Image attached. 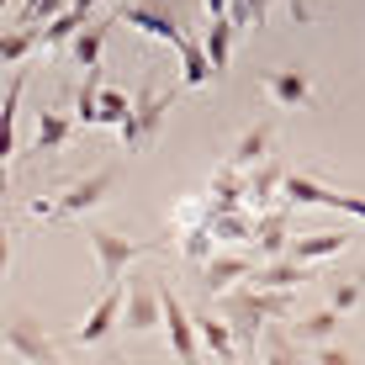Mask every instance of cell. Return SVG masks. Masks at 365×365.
I'll return each mask as SVG.
<instances>
[{
    "mask_svg": "<svg viewBox=\"0 0 365 365\" xmlns=\"http://www.w3.org/2000/svg\"><path fill=\"white\" fill-rule=\"evenodd\" d=\"M32 48H43V27H32V21H27V27L6 32V43H0V58H6V64H21Z\"/></svg>",
    "mask_w": 365,
    "mask_h": 365,
    "instance_id": "obj_28",
    "label": "cell"
},
{
    "mask_svg": "<svg viewBox=\"0 0 365 365\" xmlns=\"http://www.w3.org/2000/svg\"><path fill=\"white\" fill-rule=\"evenodd\" d=\"M302 349H307V344H302V339L292 334V339H286L281 334V323H270V329L265 334H259V344H255V355H265V360H297L302 355Z\"/></svg>",
    "mask_w": 365,
    "mask_h": 365,
    "instance_id": "obj_26",
    "label": "cell"
},
{
    "mask_svg": "<svg viewBox=\"0 0 365 365\" xmlns=\"http://www.w3.org/2000/svg\"><path fill=\"white\" fill-rule=\"evenodd\" d=\"M85 21H91V11H80V6L58 11V16L43 27V48H64V43H74V37L85 32Z\"/></svg>",
    "mask_w": 365,
    "mask_h": 365,
    "instance_id": "obj_23",
    "label": "cell"
},
{
    "mask_svg": "<svg viewBox=\"0 0 365 365\" xmlns=\"http://www.w3.org/2000/svg\"><path fill=\"white\" fill-rule=\"evenodd\" d=\"M175 53H180V85H212L217 80V64H212V53H207V43H196V37H185L180 48H175Z\"/></svg>",
    "mask_w": 365,
    "mask_h": 365,
    "instance_id": "obj_17",
    "label": "cell"
},
{
    "mask_svg": "<svg viewBox=\"0 0 365 365\" xmlns=\"http://www.w3.org/2000/svg\"><path fill=\"white\" fill-rule=\"evenodd\" d=\"M21 91H27V69L11 64V80H6V154L11 159L21 154V138H16V128H21Z\"/></svg>",
    "mask_w": 365,
    "mask_h": 365,
    "instance_id": "obj_18",
    "label": "cell"
},
{
    "mask_svg": "<svg viewBox=\"0 0 365 365\" xmlns=\"http://www.w3.org/2000/svg\"><path fill=\"white\" fill-rule=\"evenodd\" d=\"M74 122H85V128H101V64L85 69V85L74 91Z\"/></svg>",
    "mask_w": 365,
    "mask_h": 365,
    "instance_id": "obj_24",
    "label": "cell"
},
{
    "mask_svg": "<svg viewBox=\"0 0 365 365\" xmlns=\"http://www.w3.org/2000/svg\"><path fill=\"white\" fill-rule=\"evenodd\" d=\"M349 228H323V233H307V238H292V249L286 255L292 259H307V265H323V259H334V255H344L349 249Z\"/></svg>",
    "mask_w": 365,
    "mask_h": 365,
    "instance_id": "obj_14",
    "label": "cell"
},
{
    "mask_svg": "<svg viewBox=\"0 0 365 365\" xmlns=\"http://www.w3.org/2000/svg\"><path fill=\"white\" fill-rule=\"evenodd\" d=\"M329 302L339 312H355L365 302V270H349V275H339V281H329Z\"/></svg>",
    "mask_w": 365,
    "mask_h": 365,
    "instance_id": "obj_27",
    "label": "cell"
},
{
    "mask_svg": "<svg viewBox=\"0 0 365 365\" xmlns=\"http://www.w3.org/2000/svg\"><path fill=\"white\" fill-rule=\"evenodd\" d=\"M212 244H217V228H212V222H191V228H180V255L191 259V265H207Z\"/></svg>",
    "mask_w": 365,
    "mask_h": 365,
    "instance_id": "obj_25",
    "label": "cell"
},
{
    "mask_svg": "<svg viewBox=\"0 0 365 365\" xmlns=\"http://www.w3.org/2000/svg\"><path fill=\"white\" fill-rule=\"evenodd\" d=\"M170 106H175V91L165 96V91H154V85H143V91L133 96V117L117 128V133H122V154H143V148L165 133Z\"/></svg>",
    "mask_w": 365,
    "mask_h": 365,
    "instance_id": "obj_2",
    "label": "cell"
},
{
    "mask_svg": "<svg viewBox=\"0 0 365 365\" xmlns=\"http://www.w3.org/2000/svg\"><path fill=\"white\" fill-rule=\"evenodd\" d=\"M217 312H222V318H228L233 329H238V339H244L249 349H255V344H259V334H265L270 323H275L270 312H265V302H259L255 286H249V292H228V297L217 302Z\"/></svg>",
    "mask_w": 365,
    "mask_h": 365,
    "instance_id": "obj_7",
    "label": "cell"
},
{
    "mask_svg": "<svg viewBox=\"0 0 365 365\" xmlns=\"http://www.w3.org/2000/svg\"><path fill=\"white\" fill-rule=\"evenodd\" d=\"M270 138H275V122H270V117H265V122H255V128H244V133H238V143L228 148V165L255 170L259 159H270Z\"/></svg>",
    "mask_w": 365,
    "mask_h": 365,
    "instance_id": "obj_15",
    "label": "cell"
},
{
    "mask_svg": "<svg viewBox=\"0 0 365 365\" xmlns=\"http://www.w3.org/2000/svg\"><path fill=\"white\" fill-rule=\"evenodd\" d=\"M259 91L275 111H297V106H312V74L302 64H286V69H265L259 74Z\"/></svg>",
    "mask_w": 365,
    "mask_h": 365,
    "instance_id": "obj_6",
    "label": "cell"
},
{
    "mask_svg": "<svg viewBox=\"0 0 365 365\" xmlns=\"http://www.w3.org/2000/svg\"><path fill=\"white\" fill-rule=\"evenodd\" d=\"M74 6H80V11H96V6H101V0H74Z\"/></svg>",
    "mask_w": 365,
    "mask_h": 365,
    "instance_id": "obj_32",
    "label": "cell"
},
{
    "mask_svg": "<svg viewBox=\"0 0 365 365\" xmlns=\"http://www.w3.org/2000/svg\"><path fill=\"white\" fill-rule=\"evenodd\" d=\"M233 16H207V37H201V43H207V53H212V64H217V74L228 69V58H233Z\"/></svg>",
    "mask_w": 365,
    "mask_h": 365,
    "instance_id": "obj_22",
    "label": "cell"
},
{
    "mask_svg": "<svg viewBox=\"0 0 365 365\" xmlns=\"http://www.w3.org/2000/svg\"><path fill=\"white\" fill-rule=\"evenodd\" d=\"M117 185V165H101L91 170L85 180H74L64 196H53V201H32V217H58V222H74V217H85V212H96L101 201H106V191Z\"/></svg>",
    "mask_w": 365,
    "mask_h": 365,
    "instance_id": "obj_1",
    "label": "cell"
},
{
    "mask_svg": "<svg viewBox=\"0 0 365 365\" xmlns=\"http://www.w3.org/2000/svg\"><path fill=\"white\" fill-rule=\"evenodd\" d=\"M85 238H91V249H96V265H101V281H106V286H117L122 270H128L138 255L154 249L148 238H122V233H111V228H96V222H85Z\"/></svg>",
    "mask_w": 365,
    "mask_h": 365,
    "instance_id": "obj_3",
    "label": "cell"
},
{
    "mask_svg": "<svg viewBox=\"0 0 365 365\" xmlns=\"http://www.w3.org/2000/svg\"><path fill=\"white\" fill-rule=\"evenodd\" d=\"M165 323V297H159V286L148 281V275H128V307H122V329L133 334H148Z\"/></svg>",
    "mask_w": 365,
    "mask_h": 365,
    "instance_id": "obj_9",
    "label": "cell"
},
{
    "mask_svg": "<svg viewBox=\"0 0 365 365\" xmlns=\"http://www.w3.org/2000/svg\"><path fill=\"white\" fill-rule=\"evenodd\" d=\"M339 318H344V312L329 302V307H318V312H307V318H297L292 334L302 339V344H318V339H334V334H339Z\"/></svg>",
    "mask_w": 365,
    "mask_h": 365,
    "instance_id": "obj_21",
    "label": "cell"
},
{
    "mask_svg": "<svg viewBox=\"0 0 365 365\" xmlns=\"http://www.w3.org/2000/svg\"><path fill=\"white\" fill-rule=\"evenodd\" d=\"M159 297H165V329H170V349L175 360H196L201 349V329H196V312L180 302V292H170V286H159Z\"/></svg>",
    "mask_w": 365,
    "mask_h": 365,
    "instance_id": "obj_8",
    "label": "cell"
},
{
    "mask_svg": "<svg viewBox=\"0 0 365 365\" xmlns=\"http://www.w3.org/2000/svg\"><path fill=\"white\" fill-rule=\"evenodd\" d=\"M69 6H74V0H27V6H21V21H37V16L53 21L58 11H69Z\"/></svg>",
    "mask_w": 365,
    "mask_h": 365,
    "instance_id": "obj_30",
    "label": "cell"
},
{
    "mask_svg": "<svg viewBox=\"0 0 365 365\" xmlns=\"http://www.w3.org/2000/svg\"><path fill=\"white\" fill-rule=\"evenodd\" d=\"M111 21H117V16H91V21H85V32L69 43V48H74V64H80V69H96V64H101V48H106Z\"/></svg>",
    "mask_w": 365,
    "mask_h": 365,
    "instance_id": "obj_19",
    "label": "cell"
},
{
    "mask_svg": "<svg viewBox=\"0 0 365 365\" xmlns=\"http://www.w3.org/2000/svg\"><path fill=\"white\" fill-rule=\"evenodd\" d=\"M286 185V175H281V165H275V159H259L255 170H249V191H244V201H249V212H259L265 207V201L275 196Z\"/></svg>",
    "mask_w": 365,
    "mask_h": 365,
    "instance_id": "obj_20",
    "label": "cell"
},
{
    "mask_svg": "<svg viewBox=\"0 0 365 365\" xmlns=\"http://www.w3.org/2000/svg\"><path fill=\"white\" fill-rule=\"evenodd\" d=\"M69 133H74V122L64 117V111H58V106H43V111H37V133H32V154L53 159L58 148L69 143Z\"/></svg>",
    "mask_w": 365,
    "mask_h": 365,
    "instance_id": "obj_16",
    "label": "cell"
},
{
    "mask_svg": "<svg viewBox=\"0 0 365 365\" xmlns=\"http://www.w3.org/2000/svg\"><path fill=\"white\" fill-rule=\"evenodd\" d=\"M128 117H133L128 91H106V85H101V128H122Z\"/></svg>",
    "mask_w": 365,
    "mask_h": 365,
    "instance_id": "obj_29",
    "label": "cell"
},
{
    "mask_svg": "<svg viewBox=\"0 0 365 365\" xmlns=\"http://www.w3.org/2000/svg\"><path fill=\"white\" fill-rule=\"evenodd\" d=\"M117 21H128V27H138L143 37H154V43H170V48L185 43V27L175 21L170 0H138V6H122Z\"/></svg>",
    "mask_w": 365,
    "mask_h": 365,
    "instance_id": "obj_5",
    "label": "cell"
},
{
    "mask_svg": "<svg viewBox=\"0 0 365 365\" xmlns=\"http://www.w3.org/2000/svg\"><path fill=\"white\" fill-rule=\"evenodd\" d=\"M318 281V265H307V259H292V255H275V259H259L255 275H249V286H286V292H297V286Z\"/></svg>",
    "mask_w": 365,
    "mask_h": 365,
    "instance_id": "obj_11",
    "label": "cell"
},
{
    "mask_svg": "<svg viewBox=\"0 0 365 365\" xmlns=\"http://www.w3.org/2000/svg\"><path fill=\"white\" fill-rule=\"evenodd\" d=\"M292 249V212L275 207V212H255V255L259 259H275Z\"/></svg>",
    "mask_w": 365,
    "mask_h": 365,
    "instance_id": "obj_12",
    "label": "cell"
},
{
    "mask_svg": "<svg viewBox=\"0 0 365 365\" xmlns=\"http://www.w3.org/2000/svg\"><path fill=\"white\" fill-rule=\"evenodd\" d=\"M201 6H207V16H228L233 0H201Z\"/></svg>",
    "mask_w": 365,
    "mask_h": 365,
    "instance_id": "obj_31",
    "label": "cell"
},
{
    "mask_svg": "<svg viewBox=\"0 0 365 365\" xmlns=\"http://www.w3.org/2000/svg\"><path fill=\"white\" fill-rule=\"evenodd\" d=\"M6 360H27V365H58V344L43 334H32L27 318H11L6 329Z\"/></svg>",
    "mask_w": 365,
    "mask_h": 365,
    "instance_id": "obj_10",
    "label": "cell"
},
{
    "mask_svg": "<svg viewBox=\"0 0 365 365\" xmlns=\"http://www.w3.org/2000/svg\"><path fill=\"white\" fill-rule=\"evenodd\" d=\"M122 307H128V286L117 281V286H111V292L101 297L96 307H91V312H85V318L69 329V344H85V349L106 344V339H111V329H122Z\"/></svg>",
    "mask_w": 365,
    "mask_h": 365,
    "instance_id": "obj_4",
    "label": "cell"
},
{
    "mask_svg": "<svg viewBox=\"0 0 365 365\" xmlns=\"http://www.w3.org/2000/svg\"><path fill=\"white\" fill-rule=\"evenodd\" d=\"M255 265H259V255H255V259H249V255H212L207 265H201V292H207V297L228 292L233 281H249Z\"/></svg>",
    "mask_w": 365,
    "mask_h": 365,
    "instance_id": "obj_13",
    "label": "cell"
}]
</instances>
